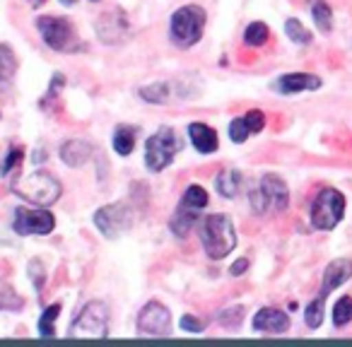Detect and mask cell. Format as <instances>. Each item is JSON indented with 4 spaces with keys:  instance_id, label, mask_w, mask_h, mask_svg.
Segmentation results:
<instances>
[{
    "instance_id": "cell-1",
    "label": "cell",
    "mask_w": 352,
    "mask_h": 347,
    "mask_svg": "<svg viewBox=\"0 0 352 347\" xmlns=\"http://www.w3.org/2000/svg\"><path fill=\"white\" fill-rule=\"evenodd\" d=\"M201 241L206 254L212 260H222L225 256H230L236 246V234L234 225L227 215H210L201 225Z\"/></svg>"
},
{
    "instance_id": "cell-2",
    "label": "cell",
    "mask_w": 352,
    "mask_h": 347,
    "mask_svg": "<svg viewBox=\"0 0 352 347\" xmlns=\"http://www.w3.org/2000/svg\"><path fill=\"white\" fill-rule=\"evenodd\" d=\"M206 10L198 5H184L171 15V27L169 34L179 49H191L193 44H198L206 30Z\"/></svg>"
},
{
    "instance_id": "cell-3",
    "label": "cell",
    "mask_w": 352,
    "mask_h": 347,
    "mask_svg": "<svg viewBox=\"0 0 352 347\" xmlns=\"http://www.w3.org/2000/svg\"><path fill=\"white\" fill-rule=\"evenodd\" d=\"M352 278V260L347 258H338L333 260L331 265L326 268V275H323V282H321V292H318V297L314 299L311 304L307 306V313H304V318H307V326L309 328H318L323 321V302H326V297L333 292L336 287H340L345 280Z\"/></svg>"
},
{
    "instance_id": "cell-4",
    "label": "cell",
    "mask_w": 352,
    "mask_h": 347,
    "mask_svg": "<svg viewBox=\"0 0 352 347\" xmlns=\"http://www.w3.org/2000/svg\"><path fill=\"white\" fill-rule=\"evenodd\" d=\"M15 193L25 198V201L34 203V205L49 208L60 198V183L46 171H34V174L20 179L15 183Z\"/></svg>"
},
{
    "instance_id": "cell-5",
    "label": "cell",
    "mask_w": 352,
    "mask_h": 347,
    "mask_svg": "<svg viewBox=\"0 0 352 347\" xmlns=\"http://www.w3.org/2000/svg\"><path fill=\"white\" fill-rule=\"evenodd\" d=\"M289 203V193H287V186L280 177L275 174H268V177L261 179L258 188L251 191V205L258 215L263 212H280L285 210Z\"/></svg>"
},
{
    "instance_id": "cell-6",
    "label": "cell",
    "mask_w": 352,
    "mask_h": 347,
    "mask_svg": "<svg viewBox=\"0 0 352 347\" xmlns=\"http://www.w3.org/2000/svg\"><path fill=\"white\" fill-rule=\"evenodd\" d=\"M342 215H345V198H342L340 191L326 188V191L318 193L311 205V225L316 230H333L342 220Z\"/></svg>"
},
{
    "instance_id": "cell-7",
    "label": "cell",
    "mask_w": 352,
    "mask_h": 347,
    "mask_svg": "<svg viewBox=\"0 0 352 347\" xmlns=\"http://www.w3.org/2000/svg\"><path fill=\"white\" fill-rule=\"evenodd\" d=\"M109 333V306L104 302H89L75 318L68 337H107Z\"/></svg>"
},
{
    "instance_id": "cell-8",
    "label": "cell",
    "mask_w": 352,
    "mask_h": 347,
    "mask_svg": "<svg viewBox=\"0 0 352 347\" xmlns=\"http://www.w3.org/2000/svg\"><path fill=\"white\" fill-rule=\"evenodd\" d=\"M179 152V140H176L171 128H160L145 145V164L150 171H162L174 161Z\"/></svg>"
},
{
    "instance_id": "cell-9",
    "label": "cell",
    "mask_w": 352,
    "mask_h": 347,
    "mask_svg": "<svg viewBox=\"0 0 352 347\" xmlns=\"http://www.w3.org/2000/svg\"><path fill=\"white\" fill-rule=\"evenodd\" d=\"M41 36H44L46 46H51L54 51H75L78 49V32L70 25L65 17H54L44 15L36 20Z\"/></svg>"
},
{
    "instance_id": "cell-10",
    "label": "cell",
    "mask_w": 352,
    "mask_h": 347,
    "mask_svg": "<svg viewBox=\"0 0 352 347\" xmlns=\"http://www.w3.org/2000/svg\"><path fill=\"white\" fill-rule=\"evenodd\" d=\"M56 227V217L49 210H36V208H17L12 217V230L20 236L30 234H49Z\"/></svg>"
},
{
    "instance_id": "cell-11",
    "label": "cell",
    "mask_w": 352,
    "mask_h": 347,
    "mask_svg": "<svg viewBox=\"0 0 352 347\" xmlns=\"http://www.w3.org/2000/svg\"><path fill=\"white\" fill-rule=\"evenodd\" d=\"M133 222V212L128 210L123 203H113V205H104L102 210H97L94 215V225L102 232L107 239H116L123 232L131 227Z\"/></svg>"
},
{
    "instance_id": "cell-12",
    "label": "cell",
    "mask_w": 352,
    "mask_h": 347,
    "mask_svg": "<svg viewBox=\"0 0 352 347\" xmlns=\"http://www.w3.org/2000/svg\"><path fill=\"white\" fill-rule=\"evenodd\" d=\"M138 331H140V335H169L171 333L169 309L160 302L145 304L140 316H138Z\"/></svg>"
},
{
    "instance_id": "cell-13",
    "label": "cell",
    "mask_w": 352,
    "mask_h": 347,
    "mask_svg": "<svg viewBox=\"0 0 352 347\" xmlns=\"http://www.w3.org/2000/svg\"><path fill=\"white\" fill-rule=\"evenodd\" d=\"M263 126H265L263 111L254 109V111L244 113V116L234 118V121L230 123V137L234 142H244V140H249V135H256V133L263 131Z\"/></svg>"
},
{
    "instance_id": "cell-14",
    "label": "cell",
    "mask_w": 352,
    "mask_h": 347,
    "mask_svg": "<svg viewBox=\"0 0 352 347\" xmlns=\"http://www.w3.org/2000/svg\"><path fill=\"white\" fill-rule=\"evenodd\" d=\"M273 87L278 89L280 94H297V92H307V89H318L321 87V80L309 73H289V75H283Z\"/></svg>"
},
{
    "instance_id": "cell-15",
    "label": "cell",
    "mask_w": 352,
    "mask_h": 347,
    "mask_svg": "<svg viewBox=\"0 0 352 347\" xmlns=\"http://www.w3.org/2000/svg\"><path fill=\"white\" fill-rule=\"evenodd\" d=\"M254 328L258 333H285L289 328V318L280 309H261L254 316Z\"/></svg>"
},
{
    "instance_id": "cell-16",
    "label": "cell",
    "mask_w": 352,
    "mask_h": 347,
    "mask_svg": "<svg viewBox=\"0 0 352 347\" xmlns=\"http://www.w3.org/2000/svg\"><path fill=\"white\" fill-rule=\"evenodd\" d=\"M198 217H201V208L186 205V203L182 201V205L176 208L174 217H171V222H169L174 236H179V239H186L188 232H191V227L198 222Z\"/></svg>"
},
{
    "instance_id": "cell-17",
    "label": "cell",
    "mask_w": 352,
    "mask_h": 347,
    "mask_svg": "<svg viewBox=\"0 0 352 347\" xmlns=\"http://www.w3.org/2000/svg\"><path fill=\"white\" fill-rule=\"evenodd\" d=\"M188 137H191L196 152H201V155H212L217 150V133L206 123H191L188 126Z\"/></svg>"
},
{
    "instance_id": "cell-18",
    "label": "cell",
    "mask_w": 352,
    "mask_h": 347,
    "mask_svg": "<svg viewBox=\"0 0 352 347\" xmlns=\"http://www.w3.org/2000/svg\"><path fill=\"white\" fill-rule=\"evenodd\" d=\"M92 157V145L85 140H70L60 147V159L68 166H82Z\"/></svg>"
},
{
    "instance_id": "cell-19",
    "label": "cell",
    "mask_w": 352,
    "mask_h": 347,
    "mask_svg": "<svg viewBox=\"0 0 352 347\" xmlns=\"http://www.w3.org/2000/svg\"><path fill=\"white\" fill-rule=\"evenodd\" d=\"M17 70V58L12 54L10 46L0 44V89H8V85L12 82Z\"/></svg>"
},
{
    "instance_id": "cell-20",
    "label": "cell",
    "mask_w": 352,
    "mask_h": 347,
    "mask_svg": "<svg viewBox=\"0 0 352 347\" xmlns=\"http://www.w3.org/2000/svg\"><path fill=\"white\" fill-rule=\"evenodd\" d=\"M215 186H217V191H220V196L234 198L241 188V174L236 169H225L220 177H217Z\"/></svg>"
},
{
    "instance_id": "cell-21",
    "label": "cell",
    "mask_w": 352,
    "mask_h": 347,
    "mask_svg": "<svg viewBox=\"0 0 352 347\" xmlns=\"http://www.w3.org/2000/svg\"><path fill=\"white\" fill-rule=\"evenodd\" d=\"M135 147V128L131 126H118L113 133V150L121 157H128Z\"/></svg>"
},
{
    "instance_id": "cell-22",
    "label": "cell",
    "mask_w": 352,
    "mask_h": 347,
    "mask_svg": "<svg viewBox=\"0 0 352 347\" xmlns=\"http://www.w3.org/2000/svg\"><path fill=\"white\" fill-rule=\"evenodd\" d=\"M311 17L321 32H331L333 27V12L323 0H311Z\"/></svg>"
},
{
    "instance_id": "cell-23",
    "label": "cell",
    "mask_w": 352,
    "mask_h": 347,
    "mask_svg": "<svg viewBox=\"0 0 352 347\" xmlns=\"http://www.w3.org/2000/svg\"><path fill=\"white\" fill-rule=\"evenodd\" d=\"M352 321V297H340L333 306V326H345Z\"/></svg>"
},
{
    "instance_id": "cell-24",
    "label": "cell",
    "mask_w": 352,
    "mask_h": 347,
    "mask_svg": "<svg viewBox=\"0 0 352 347\" xmlns=\"http://www.w3.org/2000/svg\"><path fill=\"white\" fill-rule=\"evenodd\" d=\"M268 36H270V30L263 22H254V25H249L244 32V41L249 46H263L265 41H268Z\"/></svg>"
},
{
    "instance_id": "cell-25",
    "label": "cell",
    "mask_w": 352,
    "mask_h": 347,
    "mask_svg": "<svg viewBox=\"0 0 352 347\" xmlns=\"http://www.w3.org/2000/svg\"><path fill=\"white\" fill-rule=\"evenodd\" d=\"M58 313H60V304H51V306L46 309L44 313H41V318H39V333L44 337L54 335V323H56V318H58Z\"/></svg>"
},
{
    "instance_id": "cell-26",
    "label": "cell",
    "mask_w": 352,
    "mask_h": 347,
    "mask_svg": "<svg viewBox=\"0 0 352 347\" xmlns=\"http://www.w3.org/2000/svg\"><path fill=\"white\" fill-rule=\"evenodd\" d=\"M169 85H152V87H142L140 89V97L145 99V102H155V104H164L169 102Z\"/></svg>"
},
{
    "instance_id": "cell-27",
    "label": "cell",
    "mask_w": 352,
    "mask_h": 347,
    "mask_svg": "<svg viewBox=\"0 0 352 347\" xmlns=\"http://www.w3.org/2000/svg\"><path fill=\"white\" fill-rule=\"evenodd\" d=\"M208 201H210V198H208L206 188L196 186V183H193V186H188L186 193H184V203H186V205H193V208H201V210L208 205Z\"/></svg>"
},
{
    "instance_id": "cell-28",
    "label": "cell",
    "mask_w": 352,
    "mask_h": 347,
    "mask_svg": "<svg viewBox=\"0 0 352 347\" xmlns=\"http://www.w3.org/2000/svg\"><path fill=\"white\" fill-rule=\"evenodd\" d=\"M285 32H287V36L294 41V44H309V41H311V34L304 30V25L299 20L285 22Z\"/></svg>"
},
{
    "instance_id": "cell-29",
    "label": "cell",
    "mask_w": 352,
    "mask_h": 347,
    "mask_svg": "<svg viewBox=\"0 0 352 347\" xmlns=\"http://www.w3.org/2000/svg\"><path fill=\"white\" fill-rule=\"evenodd\" d=\"M241 318H244V306H230L227 311L220 313V321L225 323L227 328H236L241 323Z\"/></svg>"
},
{
    "instance_id": "cell-30",
    "label": "cell",
    "mask_w": 352,
    "mask_h": 347,
    "mask_svg": "<svg viewBox=\"0 0 352 347\" xmlns=\"http://www.w3.org/2000/svg\"><path fill=\"white\" fill-rule=\"evenodd\" d=\"M20 159H22V152L12 147V150H10V157H8V161H6V164H3V166H0V174H10L12 166L20 164Z\"/></svg>"
},
{
    "instance_id": "cell-31",
    "label": "cell",
    "mask_w": 352,
    "mask_h": 347,
    "mask_svg": "<svg viewBox=\"0 0 352 347\" xmlns=\"http://www.w3.org/2000/svg\"><path fill=\"white\" fill-rule=\"evenodd\" d=\"M182 328H184V331H188V333H201L203 331V323L198 321L196 316H184L182 318Z\"/></svg>"
},
{
    "instance_id": "cell-32",
    "label": "cell",
    "mask_w": 352,
    "mask_h": 347,
    "mask_svg": "<svg viewBox=\"0 0 352 347\" xmlns=\"http://www.w3.org/2000/svg\"><path fill=\"white\" fill-rule=\"evenodd\" d=\"M246 270H249V260H246V258H239V260H234V263H232L230 273L234 275V278H239V275H244Z\"/></svg>"
},
{
    "instance_id": "cell-33",
    "label": "cell",
    "mask_w": 352,
    "mask_h": 347,
    "mask_svg": "<svg viewBox=\"0 0 352 347\" xmlns=\"http://www.w3.org/2000/svg\"><path fill=\"white\" fill-rule=\"evenodd\" d=\"M60 3H63V5H75L78 0H60Z\"/></svg>"
},
{
    "instance_id": "cell-34",
    "label": "cell",
    "mask_w": 352,
    "mask_h": 347,
    "mask_svg": "<svg viewBox=\"0 0 352 347\" xmlns=\"http://www.w3.org/2000/svg\"><path fill=\"white\" fill-rule=\"evenodd\" d=\"M32 5H44V0H30Z\"/></svg>"
},
{
    "instance_id": "cell-35",
    "label": "cell",
    "mask_w": 352,
    "mask_h": 347,
    "mask_svg": "<svg viewBox=\"0 0 352 347\" xmlns=\"http://www.w3.org/2000/svg\"><path fill=\"white\" fill-rule=\"evenodd\" d=\"M92 3H94V0H92Z\"/></svg>"
}]
</instances>
